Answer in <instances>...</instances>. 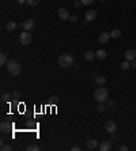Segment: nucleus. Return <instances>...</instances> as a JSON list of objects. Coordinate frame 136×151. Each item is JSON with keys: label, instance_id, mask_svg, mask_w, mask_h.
<instances>
[{"label": "nucleus", "instance_id": "nucleus-1", "mask_svg": "<svg viewBox=\"0 0 136 151\" xmlns=\"http://www.w3.org/2000/svg\"><path fill=\"white\" fill-rule=\"evenodd\" d=\"M5 67H7V71H8L10 75L18 76L21 74V64L16 60H14V59L12 60H8L7 64H5Z\"/></svg>", "mask_w": 136, "mask_h": 151}, {"label": "nucleus", "instance_id": "nucleus-2", "mask_svg": "<svg viewBox=\"0 0 136 151\" xmlns=\"http://www.w3.org/2000/svg\"><path fill=\"white\" fill-rule=\"evenodd\" d=\"M94 98H95V101H98V102H106L109 99L108 90L105 89V87H98L94 93Z\"/></svg>", "mask_w": 136, "mask_h": 151}, {"label": "nucleus", "instance_id": "nucleus-3", "mask_svg": "<svg viewBox=\"0 0 136 151\" xmlns=\"http://www.w3.org/2000/svg\"><path fill=\"white\" fill-rule=\"evenodd\" d=\"M73 64V57L71 54H61L59 57V66L61 68H69Z\"/></svg>", "mask_w": 136, "mask_h": 151}, {"label": "nucleus", "instance_id": "nucleus-4", "mask_svg": "<svg viewBox=\"0 0 136 151\" xmlns=\"http://www.w3.org/2000/svg\"><path fill=\"white\" fill-rule=\"evenodd\" d=\"M19 41H21V44L22 45H29L30 42H32V34H30L27 30H25L23 33H21Z\"/></svg>", "mask_w": 136, "mask_h": 151}, {"label": "nucleus", "instance_id": "nucleus-5", "mask_svg": "<svg viewBox=\"0 0 136 151\" xmlns=\"http://www.w3.org/2000/svg\"><path fill=\"white\" fill-rule=\"evenodd\" d=\"M105 131L108 133H114L116 131H117V125H116V123L112 120H109L105 123Z\"/></svg>", "mask_w": 136, "mask_h": 151}, {"label": "nucleus", "instance_id": "nucleus-6", "mask_svg": "<svg viewBox=\"0 0 136 151\" xmlns=\"http://www.w3.org/2000/svg\"><path fill=\"white\" fill-rule=\"evenodd\" d=\"M22 26L25 30L27 31H32L34 27H36V22H34V19H26L25 22L22 23Z\"/></svg>", "mask_w": 136, "mask_h": 151}, {"label": "nucleus", "instance_id": "nucleus-7", "mask_svg": "<svg viewBox=\"0 0 136 151\" xmlns=\"http://www.w3.org/2000/svg\"><path fill=\"white\" fill-rule=\"evenodd\" d=\"M57 14H59V18L61 19V21H67V19H69V12H68L67 8H64V7H61V8H59V11H57Z\"/></svg>", "mask_w": 136, "mask_h": 151}, {"label": "nucleus", "instance_id": "nucleus-8", "mask_svg": "<svg viewBox=\"0 0 136 151\" xmlns=\"http://www.w3.org/2000/svg\"><path fill=\"white\" fill-rule=\"evenodd\" d=\"M124 57L128 61H132V60H136V50L135 49H128L127 52L124 53Z\"/></svg>", "mask_w": 136, "mask_h": 151}, {"label": "nucleus", "instance_id": "nucleus-9", "mask_svg": "<svg viewBox=\"0 0 136 151\" xmlns=\"http://www.w3.org/2000/svg\"><path fill=\"white\" fill-rule=\"evenodd\" d=\"M97 18V11L95 10H89L86 14H84V19H86L87 22H91V21H94Z\"/></svg>", "mask_w": 136, "mask_h": 151}, {"label": "nucleus", "instance_id": "nucleus-10", "mask_svg": "<svg viewBox=\"0 0 136 151\" xmlns=\"http://www.w3.org/2000/svg\"><path fill=\"white\" fill-rule=\"evenodd\" d=\"M109 40H110V33H106V31L101 33L100 37H98V41H100L101 44H108Z\"/></svg>", "mask_w": 136, "mask_h": 151}, {"label": "nucleus", "instance_id": "nucleus-11", "mask_svg": "<svg viewBox=\"0 0 136 151\" xmlns=\"http://www.w3.org/2000/svg\"><path fill=\"white\" fill-rule=\"evenodd\" d=\"M112 148V143L109 142V140H106V142H102L100 144V147H98V150L100 151H109Z\"/></svg>", "mask_w": 136, "mask_h": 151}, {"label": "nucleus", "instance_id": "nucleus-12", "mask_svg": "<svg viewBox=\"0 0 136 151\" xmlns=\"http://www.w3.org/2000/svg\"><path fill=\"white\" fill-rule=\"evenodd\" d=\"M97 146H98V142L95 139H89L86 142V147L89 150H94V148H97Z\"/></svg>", "mask_w": 136, "mask_h": 151}, {"label": "nucleus", "instance_id": "nucleus-13", "mask_svg": "<svg viewBox=\"0 0 136 151\" xmlns=\"http://www.w3.org/2000/svg\"><path fill=\"white\" fill-rule=\"evenodd\" d=\"M106 56H108V53H106V50H104V49H98L95 52V57L98 59V60H105Z\"/></svg>", "mask_w": 136, "mask_h": 151}, {"label": "nucleus", "instance_id": "nucleus-14", "mask_svg": "<svg viewBox=\"0 0 136 151\" xmlns=\"http://www.w3.org/2000/svg\"><path fill=\"white\" fill-rule=\"evenodd\" d=\"M16 27H18V25H16V22H14V21H8V22L5 23V29L8 31H15Z\"/></svg>", "mask_w": 136, "mask_h": 151}, {"label": "nucleus", "instance_id": "nucleus-15", "mask_svg": "<svg viewBox=\"0 0 136 151\" xmlns=\"http://www.w3.org/2000/svg\"><path fill=\"white\" fill-rule=\"evenodd\" d=\"M11 129V125L7 123V121H1V124H0V131L3 133H7Z\"/></svg>", "mask_w": 136, "mask_h": 151}, {"label": "nucleus", "instance_id": "nucleus-16", "mask_svg": "<svg viewBox=\"0 0 136 151\" xmlns=\"http://www.w3.org/2000/svg\"><path fill=\"white\" fill-rule=\"evenodd\" d=\"M121 37V30H118V29H114L113 31H110V38H114V40H117Z\"/></svg>", "mask_w": 136, "mask_h": 151}, {"label": "nucleus", "instance_id": "nucleus-17", "mask_svg": "<svg viewBox=\"0 0 136 151\" xmlns=\"http://www.w3.org/2000/svg\"><path fill=\"white\" fill-rule=\"evenodd\" d=\"M95 59V52H86L84 53V60H87V61H93Z\"/></svg>", "mask_w": 136, "mask_h": 151}, {"label": "nucleus", "instance_id": "nucleus-18", "mask_svg": "<svg viewBox=\"0 0 136 151\" xmlns=\"http://www.w3.org/2000/svg\"><path fill=\"white\" fill-rule=\"evenodd\" d=\"M120 68H121L122 71H127V70H129V68H131V61H128V60L122 61L121 64H120Z\"/></svg>", "mask_w": 136, "mask_h": 151}, {"label": "nucleus", "instance_id": "nucleus-19", "mask_svg": "<svg viewBox=\"0 0 136 151\" xmlns=\"http://www.w3.org/2000/svg\"><path fill=\"white\" fill-rule=\"evenodd\" d=\"M95 83L100 86L105 85V83H106V78H105V76H97V78H95Z\"/></svg>", "mask_w": 136, "mask_h": 151}, {"label": "nucleus", "instance_id": "nucleus-20", "mask_svg": "<svg viewBox=\"0 0 136 151\" xmlns=\"http://www.w3.org/2000/svg\"><path fill=\"white\" fill-rule=\"evenodd\" d=\"M11 97H12L11 94H8V93H3L0 98H1V102L5 103V102H8V101H10V98H11Z\"/></svg>", "mask_w": 136, "mask_h": 151}, {"label": "nucleus", "instance_id": "nucleus-21", "mask_svg": "<svg viewBox=\"0 0 136 151\" xmlns=\"http://www.w3.org/2000/svg\"><path fill=\"white\" fill-rule=\"evenodd\" d=\"M95 110L98 112V113H102V112L106 110V106H105V102H100L98 103V106L95 108Z\"/></svg>", "mask_w": 136, "mask_h": 151}, {"label": "nucleus", "instance_id": "nucleus-22", "mask_svg": "<svg viewBox=\"0 0 136 151\" xmlns=\"http://www.w3.org/2000/svg\"><path fill=\"white\" fill-rule=\"evenodd\" d=\"M7 64V54L1 53L0 54V66H5Z\"/></svg>", "mask_w": 136, "mask_h": 151}, {"label": "nucleus", "instance_id": "nucleus-23", "mask_svg": "<svg viewBox=\"0 0 136 151\" xmlns=\"http://www.w3.org/2000/svg\"><path fill=\"white\" fill-rule=\"evenodd\" d=\"M26 3L30 6V7H36V6H38L40 0H26Z\"/></svg>", "mask_w": 136, "mask_h": 151}, {"label": "nucleus", "instance_id": "nucleus-24", "mask_svg": "<svg viewBox=\"0 0 136 151\" xmlns=\"http://www.w3.org/2000/svg\"><path fill=\"white\" fill-rule=\"evenodd\" d=\"M40 150V147L37 146V144H30V146L27 147V151H38Z\"/></svg>", "mask_w": 136, "mask_h": 151}, {"label": "nucleus", "instance_id": "nucleus-25", "mask_svg": "<svg viewBox=\"0 0 136 151\" xmlns=\"http://www.w3.org/2000/svg\"><path fill=\"white\" fill-rule=\"evenodd\" d=\"M82 1V4H84V6H90L94 3V0H80Z\"/></svg>", "mask_w": 136, "mask_h": 151}, {"label": "nucleus", "instance_id": "nucleus-26", "mask_svg": "<svg viewBox=\"0 0 136 151\" xmlns=\"http://www.w3.org/2000/svg\"><path fill=\"white\" fill-rule=\"evenodd\" d=\"M50 102H52V103H57V102H59V97H56V95L50 97Z\"/></svg>", "mask_w": 136, "mask_h": 151}, {"label": "nucleus", "instance_id": "nucleus-27", "mask_svg": "<svg viewBox=\"0 0 136 151\" xmlns=\"http://www.w3.org/2000/svg\"><path fill=\"white\" fill-rule=\"evenodd\" d=\"M11 150H12V147L10 146V144H8V146H3V147H1V151H11Z\"/></svg>", "mask_w": 136, "mask_h": 151}, {"label": "nucleus", "instance_id": "nucleus-28", "mask_svg": "<svg viewBox=\"0 0 136 151\" xmlns=\"http://www.w3.org/2000/svg\"><path fill=\"white\" fill-rule=\"evenodd\" d=\"M80 4H82L80 0H73V7H76V8H78V7H79Z\"/></svg>", "mask_w": 136, "mask_h": 151}, {"label": "nucleus", "instance_id": "nucleus-29", "mask_svg": "<svg viewBox=\"0 0 136 151\" xmlns=\"http://www.w3.org/2000/svg\"><path fill=\"white\" fill-rule=\"evenodd\" d=\"M12 97H14V98H21V93H19V91H14V93H12Z\"/></svg>", "mask_w": 136, "mask_h": 151}, {"label": "nucleus", "instance_id": "nucleus-30", "mask_svg": "<svg viewBox=\"0 0 136 151\" xmlns=\"http://www.w3.org/2000/svg\"><path fill=\"white\" fill-rule=\"evenodd\" d=\"M69 21H71V22H76L78 17H76V15H71V17H69Z\"/></svg>", "mask_w": 136, "mask_h": 151}, {"label": "nucleus", "instance_id": "nucleus-31", "mask_svg": "<svg viewBox=\"0 0 136 151\" xmlns=\"http://www.w3.org/2000/svg\"><path fill=\"white\" fill-rule=\"evenodd\" d=\"M71 150H72V151H80V147H79V146H72V147H71Z\"/></svg>", "mask_w": 136, "mask_h": 151}, {"label": "nucleus", "instance_id": "nucleus-32", "mask_svg": "<svg viewBox=\"0 0 136 151\" xmlns=\"http://www.w3.org/2000/svg\"><path fill=\"white\" fill-rule=\"evenodd\" d=\"M106 102H108V106H109V108H113V106H114V102H113V101H109V99H108Z\"/></svg>", "mask_w": 136, "mask_h": 151}, {"label": "nucleus", "instance_id": "nucleus-33", "mask_svg": "<svg viewBox=\"0 0 136 151\" xmlns=\"http://www.w3.org/2000/svg\"><path fill=\"white\" fill-rule=\"evenodd\" d=\"M118 150H120V151H127L128 147L127 146H120V147H118Z\"/></svg>", "mask_w": 136, "mask_h": 151}, {"label": "nucleus", "instance_id": "nucleus-34", "mask_svg": "<svg viewBox=\"0 0 136 151\" xmlns=\"http://www.w3.org/2000/svg\"><path fill=\"white\" fill-rule=\"evenodd\" d=\"M131 67L132 68H136V60H132L131 61Z\"/></svg>", "mask_w": 136, "mask_h": 151}, {"label": "nucleus", "instance_id": "nucleus-35", "mask_svg": "<svg viewBox=\"0 0 136 151\" xmlns=\"http://www.w3.org/2000/svg\"><path fill=\"white\" fill-rule=\"evenodd\" d=\"M16 3L18 4H23V3H26V0H16Z\"/></svg>", "mask_w": 136, "mask_h": 151}, {"label": "nucleus", "instance_id": "nucleus-36", "mask_svg": "<svg viewBox=\"0 0 136 151\" xmlns=\"http://www.w3.org/2000/svg\"><path fill=\"white\" fill-rule=\"evenodd\" d=\"M116 139H117V136H116V135H113V133H112V140H116Z\"/></svg>", "mask_w": 136, "mask_h": 151}, {"label": "nucleus", "instance_id": "nucleus-37", "mask_svg": "<svg viewBox=\"0 0 136 151\" xmlns=\"http://www.w3.org/2000/svg\"><path fill=\"white\" fill-rule=\"evenodd\" d=\"M101 1H105V0H101Z\"/></svg>", "mask_w": 136, "mask_h": 151}]
</instances>
